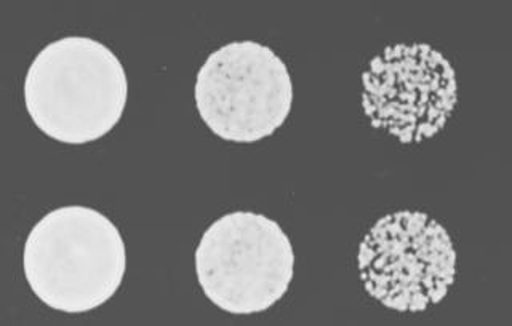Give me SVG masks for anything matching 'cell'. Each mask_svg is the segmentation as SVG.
I'll use <instances>...</instances> for the list:
<instances>
[{
	"label": "cell",
	"instance_id": "cell-4",
	"mask_svg": "<svg viewBox=\"0 0 512 326\" xmlns=\"http://www.w3.org/2000/svg\"><path fill=\"white\" fill-rule=\"evenodd\" d=\"M194 100L213 135L256 143L274 135L290 116L292 77L271 47L239 40L208 55L197 72Z\"/></svg>",
	"mask_w": 512,
	"mask_h": 326
},
{
	"label": "cell",
	"instance_id": "cell-3",
	"mask_svg": "<svg viewBox=\"0 0 512 326\" xmlns=\"http://www.w3.org/2000/svg\"><path fill=\"white\" fill-rule=\"evenodd\" d=\"M194 263L210 303L228 314L252 315L268 311L287 295L295 251L274 219L234 211L208 226Z\"/></svg>",
	"mask_w": 512,
	"mask_h": 326
},
{
	"label": "cell",
	"instance_id": "cell-6",
	"mask_svg": "<svg viewBox=\"0 0 512 326\" xmlns=\"http://www.w3.org/2000/svg\"><path fill=\"white\" fill-rule=\"evenodd\" d=\"M456 85L452 63L432 45H389L362 74V109L375 130L400 144H420L453 116Z\"/></svg>",
	"mask_w": 512,
	"mask_h": 326
},
{
	"label": "cell",
	"instance_id": "cell-2",
	"mask_svg": "<svg viewBox=\"0 0 512 326\" xmlns=\"http://www.w3.org/2000/svg\"><path fill=\"white\" fill-rule=\"evenodd\" d=\"M127 269L119 227L95 208H56L32 227L23 271L32 293L64 314H84L108 303Z\"/></svg>",
	"mask_w": 512,
	"mask_h": 326
},
{
	"label": "cell",
	"instance_id": "cell-5",
	"mask_svg": "<svg viewBox=\"0 0 512 326\" xmlns=\"http://www.w3.org/2000/svg\"><path fill=\"white\" fill-rule=\"evenodd\" d=\"M357 269L365 291L391 311L420 314L439 304L455 283L452 237L428 213L383 216L360 242Z\"/></svg>",
	"mask_w": 512,
	"mask_h": 326
},
{
	"label": "cell",
	"instance_id": "cell-1",
	"mask_svg": "<svg viewBox=\"0 0 512 326\" xmlns=\"http://www.w3.org/2000/svg\"><path fill=\"white\" fill-rule=\"evenodd\" d=\"M24 104L40 132L58 143H93L124 116L128 80L106 45L69 36L42 48L24 79Z\"/></svg>",
	"mask_w": 512,
	"mask_h": 326
}]
</instances>
